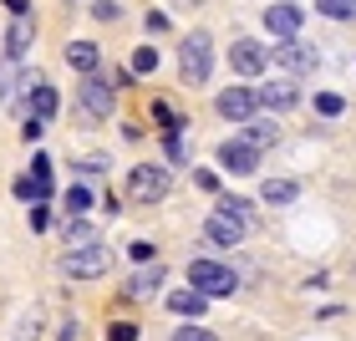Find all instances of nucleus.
Here are the masks:
<instances>
[{
    "instance_id": "nucleus-13",
    "label": "nucleus",
    "mask_w": 356,
    "mask_h": 341,
    "mask_svg": "<svg viewBox=\"0 0 356 341\" xmlns=\"http://www.w3.org/2000/svg\"><path fill=\"white\" fill-rule=\"evenodd\" d=\"M254 97H260V107L285 112V107H296V102H300V87H296V77H275V82H265Z\"/></svg>"
},
{
    "instance_id": "nucleus-39",
    "label": "nucleus",
    "mask_w": 356,
    "mask_h": 341,
    "mask_svg": "<svg viewBox=\"0 0 356 341\" xmlns=\"http://www.w3.org/2000/svg\"><path fill=\"white\" fill-rule=\"evenodd\" d=\"M67 6H72V0H67Z\"/></svg>"
},
{
    "instance_id": "nucleus-23",
    "label": "nucleus",
    "mask_w": 356,
    "mask_h": 341,
    "mask_svg": "<svg viewBox=\"0 0 356 341\" xmlns=\"http://www.w3.org/2000/svg\"><path fill=\"white\" fill-rule=\"evenodd\" d=\"M148 72H158V51L153 46H138L133 51V77H148Z\"/></svg>"
},
{
    "instance_id": "nucleus-5",
    "label": "nucleus",
    "mask_w": 356,
    "mask_h": 341,
    "mask_svg": "<svg viewBox=\"0 0 356 341\" xmlns=\"http://www.w3.org/2000/svg\"><path fill=\"white\" fill-rule=\"evenodd\" d=\"M188 290H199L204 301L229 296V290H234V270L219 265V260H193V265H188Z\"/></svg>"
},
{
    "instance_id": "nucleus-29",
    "label": "nucleus",
    "mask_w": 356,
    "mask_h": 341,
    "mask_svg": "<svg viewBox=\"0 0 356 341\" xmlns=\"http://www.w3.org/2000/svg\"><path fill=\"white\" fill-rule=\"evenodd\" d=\"M143 31H148V36H163V31H168V15H163V10H148V15H143Z\"/></svg>"
},
{
    "instance_id": "nucleus-4",
    "label": "nucleus",
    "mask_w": 356,
    "mask_h": 341,
    "mask_svg": "<svg viewBox=\"0 0 356 341\" xmlns=\"http://www.w3.org/2000/svg\"><path fill=\"white\" fill-rule=\"evenodd\" d=\"M112 102H118V92H112L107 77L87 72L82 87H76V107H82V122H107L112 118Z\"/></svg>"
},
{
    "instance_id": "nucleus-17",
    "label": "nucleus",
    "mask_w": 356,
    "mask_h": 341,
    "mask_svg": "<svg viewBox=\"0 0 356 341\" xmlns=\"http://www.w3.org/2000/svg\"><path fill=\"white\" fill-rule=\"evenodd\" d=\"M275 138H280V122H275V118H250V127H245L250 148H270Z\"/></svg>"
},
{
    "instance_id": "nucleus-14",
    "label": "nucleus",
    "mask_w": 356,
    "mask_h": 341,
    "mask_svg": "<svg viewBox=\"0 0 356 341\" xmlns=\"http://www.w3.org/2000/svg\"><path fill=\"white\" fill-rule=\"evenodd\" d=\"M31 41H36V21L31 15H10V31H6V56L21 61L31 51Z\"/></svg>"
},
{
    "instance_id": "nucleus-30",
    "label": "nucleus",
    "mask_w": 356,
    "mask_h": 341,
    "mask_svg": "<svg viewBox=\"0 0 356 341\" xmlns=\"http://www.w3.org/2000/svg\"><path fill=\"white\" fill-rule=\"evenodd\" d=\"M173 341H219V336L204 331V326H184V331H173Z\"/></svg>"
},
{
    "instance_id": "nucleus-22",
    "label": "nucleus",
    "mask_w": 356,
    "mask_h": 341,
    "mask_svg": "<svg viewBox=\"0 0 356 341\" xmlns=\"http://www.w3.org/2000/svg\"><path fill=\"white\" fill-rule=\"evenodd\" d=\"M316 10L331 21H356V0H316Z\"/></svg>"
},
{
    "instance_id": "nucleus-36",
    "label": "nucleus",
    "mask_w": 356,
    "mask_h": 341,
    "mask_svg": "<svg viewBox=\"0 0 356 341\" xmlns=\"http://www.w3.org/2000/svg\"><path fill=\"white\" fill-rule=\"evenodd\" d=\"M56 341H76V316H61V326H56Z\"/></svg>"
},
{
    "instance_id": "nucleus-21",
    "label": "nucleus",
    "mask_w": 356,
    "mask_h": 341,
    "mask_svg": "<svg viewBox=\"0 0 356 341\" xmlns=\"http://www.w3.org/2000/svg\"><path fill=\"white\" fill-rule=\"evenodd\" d=\"M168 306H173V311H178V316H193V321H199L209 301L199 296V290H178V296H168Z\"/></svg>"
},
{
    "instance_id": "nucleus-34",
    "label": "nucleus",
    "mask_w": 356,
    "mask_h": 341,
    "mask_svg": "<svg viewBox=\"0 0 356 341\" xmlns=\"http://www.w3.org/2000/svg\"><path fill=\"white\" fill-rule=\"evenodd\" d=\"M163 148H168V158H173V164H184V158H188V153H184V138H178V133H168V143H163Z\"/></svg>"
},
{
    "instance_id": "nucleus-16",
    "label": "nucleus",
    "mask_w": 356,
    "mask_h": 341,
    "mask_svg": "<svg viewBox=\"0 0 356 341\" xmlns=\"http://www.w3.org/2000/svg\"><path fill=\"white\" fill-rule=\"evenodd\" d=\"M15 199H26V204H46V199H51V178L21 173V178H15Z\"/></svg>"
},
{
    "instance_id": "nucleus-18",
    "label": "nucleus",
    "mask_w": 356,
    "mask_h": 341,
    "mask_svg": "<svg viewBox=\"0 0 356 341\" xmlns=\"http://www.w3.org/2000/svg\"><path fill=\"white\" fill-rule=\"evenodd\" d=\"M67 61H72V67L87 77V72H97V61H102V51H97L92 41H67Z\"/></svg>"
},
{
    "instance_id": "nucleus-7",
    "label": "nucleus",
    "mask_w": 356,
    "mask_h": 341,
    "mask_svg": "<svg viewBox=\"0 0 356 341\" xmlns=\"http://www.w3.org/2000/svg\"><path fill=\"white\" fill-rule=\"evenodd\" d=\"M275 67H285L290 77H305V72H316V67H321V51L290 36V41H280V46H275Z\"/></svg>"
},
{
    "instance_id": "nucleus-25",
    "label": "nucleus",
    "mask_w": 356,
    "mask_h": 341,
    "mask_svg": "<svg viewBox=\"0 0 356 341\" xmlns=\"http://www.w3.org/2000/svg\"><path fill=\"white\" fill-rule=\"evenodd\" d=\"M92 21H102V26L122 21V6H118V0H97V6H92Z\"/></svg>"
},
{
    "instance_id": "nucleus-32",
    "label": "nucleus",
    "mask_w": 356,
    "mask_h": 341,
    "mask_svg": "<svg viewBox=\"0 0 356 341\" xmlns=\"http://www.w3.org/2000/svg\"><path fill=\"white\" fill-rule=\"evenodd\" d=\"M31 230H51V209L46 204H31Z\"/></svg>"
},
{
    "instance_id": "nucleus-26",
    "label": "nucleus",
    "mask_w": 356,
    "mask_h": 341,
    "mask_svg": "<svg viewBox=\"0 0 356 341\" xmlns=\"http://www.w3.org/2000/svg\"><path fill=\"white\" fill-rule=\"evenodd\" d=\"M316 112H321V118H341V112H346V102H341L336 92H321V97H316Z\"/></svg>"
},
{
    "instance_id": "nucleus-10",
    "label": "nucleus",
    "mask_w": 356,
    "mask_h": 341,
    "mask_svg": "<svg viewBox=\"0 0 356 341\" xmlns=\"http://www.w3.org/2000/svg\"><path fill=\"white\" fill-rule=\"evenodd\" d=\"M219 168L224 173H254V168H260V148H250L245 138L219 143Z\"/></svg>"
},
{
    "instance_id": "nucleus-9",
    "label": "nucleus",
    "mask_w": 356,
    "mask_h": 341,
    "mask_svg": "<svg viewBox=\"0 0 356 341\" xmlns=\"http://www.w3.org/2000/svg\"><path fill=\"white\" fill-rule=\"evenodd\" d=\"M229 67L239 72V77H260L265 67H270V51L260 41H250V36H239L234 46H229Z\"/></svg>"
},
{
    "instance_id": "nucleus-28",
    "label": "nucleus",
    "mask_w": 356,
    "mask_h": 341,
    "mask_svg": "<svg viewBox=\"0 0 356 341\" xmlns=\"http://www.w3.org/2000/svg\"><path fill=\"white\" fill-rule=\"evenodd\" d=\"M107 168H112L107 153H92V158H82V164H76V173H107Z\"/></svg>"
},
{
    "instance_id": "nucleus-15",
    "label": "nucleus",
    "mask_w": 356,
    "mask_h": 341,
    "mask_svg": "<svg viewBox=\"0 0 356 341\" xmlns=\"http://www.w3.org/2000/svg\"><path fill=\"white\" fill-rule=\"evenodd\" d=\"M61 245H67V250H87V245H97V230L82 214H72L67 224H61Z\"/></svg>"
},
{
    "instance_id": "nucleus-33",
    "label": "nucleus",
    "mask_w": 356,
    "mask_h": 341,
    "mask_svg": "<svg viewBox=\"0 0 356 341\" xmlns=\"http://www.w3.org/2000/svg\"><path fill=\"white\" fill-rule=\"evenodd\" d=\"M127 255H133V260H138V265H153V255H158V250L148 245V239H138V245H133V250H127Z\"/></svg>"
},
{
    "instance_id": "nucleus-6",
    "label": "nucleus",
    "mask_w": 356,
    "mask_h": 341,
    "mask_svg": "<svg viewBox=\"0 0 356 341\" xmlns=\"http://www.w3.org/2000/svg\"><path fill=\"white\" fill-rule=\"evenodd\" d=\"M214 112L229 118V122H250L254 112H260V97H254V87H224L214 97Z\"/></svg>"
},
{
    "instance_id": "nucleus-2",
    "label": "nucleus",
    "mask_w": 356,
    "mask_h": 341,
    "mask_svg": "<svg viewBox=\"0 0 356 341\" xmlns=\"http://www.w3.org/2000/svg\"><path fill=\"white\" fill-rule=\"evenodd\" d=\"M168 189H173V173L163 164H138L127 173V199L133 204H158V199H168Z\"/></svg>"
},
{
    "instance_id": "nucleus-35",
    "label": "nucleus",
    "mask_w": 356,
    "mask_h": 341,
    "mask_svg": "<svg viewBox=\"0 0 356 341\" xmlns=\"http://www.w3.org/2000/svg\"><path fill=\"white\" fill-rule=\"evenodd\" d=\"M41 127H46L41 118H26V122H21V138H26V143H36V138H41Z\"/></svg>"
},
{
    "instance_id": "nucleus-1",
    "label": "nucleus",
    "mask_w": 356,
    "mask_h": 341,
    "mask_svg": "<svg viewBox=\"0 0 356 341\" xmlns=\"http://www.w3.org/2000/svg\"><path fill=\"white\" fill-rule=\"evenodd\" d=\"M209 72H214V41H209V31H188L178 46V77L188 87H204Z\"/></svg>"
},
{
    "instance_id": "nucleus-37",
    "label": "nucleus",
    "mask_w": 356,
    "mask_h": 341,
    "mask_svg": "<svg viewBox=\"0 0 356 341\" xmlns=\"http://www.w3.org/2000/svg\"><path fill=\"white\" fill-rule=\"evenodd\" d=\"M214 209H229V214H250V204H245V199H219Z\"/></svg>"
},
{
    "instance_id": "nucleus-38",
    "label": "nucleus",
    "mask_w": 356,
    "mask_h": 341,
    "mask_svg": "<svg viewBox=\"0 0 356 341\" xmlns=\"http://www.w3.org/2000/svg\"><path fill=\"white\" fill-rule=\"evenodd\" d=\"M6 10L10 15H31V0H6Z\"/></svg>"
},
{
    "instance_id": "nucleus-27",
    "label": "nucleus",
    "mask_w": 356,
    "mask_h": 341,
    "mask_svg": "<svg viewBox=\"0 0 356 341\" xmlns=\"http://www.w3.org/2000/svg\"><path fill=\"white\" fill-rule=\"evenodd\" d=\"M107 341H138V326H133V321H112V326H107Z\"/></svg>"
},
{
    "instance_id": "nucleus-8",
    "label": "nucleus",
    "mask_w": 356,
    "mask_h": 341,
    "mask_svg": "<svg viewBox=\"0 0 356 341\" xmlns=\"http://www.w3.org/2000/svg\"><path fill=\"white\" fill-rule=\"evenodd\" d=\"M204 235L214 239V245H239V239L250 235V214H229V209H214L204 224Z\"/></svg>"
},
{
    "instance_id": "nucleus-20",
    "label": "nucleus",
    "mask_w": 356,
    "mask_h": 341,
    "mask_svg": "<svg viewBox=\"0 0 356 341\" xmlns=\"http://www.w3.org/2000/svg\"><path fill=\"white\" fill-rule=\"evenodd\" d=\"M15 87H21V61L0 56V107H10V97H15Z\"/></svg>"
},
{
    "instance_id": "nucleus-12",
    "label": "nucleus",
    "mask_w": 356,
    "mask_h": 341,
    "mask_svg": "<svg viewBox=\"0 0 356 341\" xmlns=\"http://www.w3.org/2000/svg\"><path fill=\"white\" fill-rule=\"evenodd\" d=\"M163 280H168V270L153 260V265H138V275H133L122 290H127V301H153L158 290H163Z\"/></svg>"
},
{
    "instance_id": "nucleus-11",
    "label": "nucleus",
    "mask_w": 356,
    "mask_h": 341,
    "mask_svg": "<svg viewBox=\"0 0 356 341\" xmlns=\"http://www.w3.org/2000/svg\"><path fill=\"white\" fill-rule=\"evenodd\" d=\"M300 21H305V10H300V6H290V0H280V6H270V10H265V31H270L275 41L300 36Z\"/></svg>"
},
{
    "instance_id": "nucleus-40",
    "label": "nucleus",
    "mask_w": 356,
    "mask_h": 341,
    "mask_svg": "<svg viewBox=\"0 0 356 341\" xmlns=\"http://www.w3.org/2000/svg\"><path fill=\"white\" fill-rule=\"evenodd\" d=\"M21 341H26V336H21Z\"/></svg>"
},
{
    "instance_id": "nucleus-24",
    "label": "nucleus",
    "mask_w": 356,
    "mask_h": 341,
    "mask_svg": "<svg viewBox=\"0 0 356 341\" xmlns=\"http://www.w3.org/2000/svg\"><path fill=\"white\" fill-rule=\"evenodd\" d=\"M87 209H92V193L82 184H72L67 189V214H87Z\"/></svg>"
},
{
    "instance_id": "nucleus-31",
    "label": "nucleus",
    "mask_w": 356,
    "mask_h": 341,
    "mask_svg": "<svg viewBox=\"0 0 356 341\" xmlns=\"http://www.w3.org/2000/svg\"><path fill=\"white\" fill-rule=\"evenodd\" d=\"M193 184L209 189V193H219V173H214V168H193Z\"/></svg>"
},
{
    "instance_id": "nucleus-19",
    "label": "nucleus",
    "mask_w": 356,
    "mask_h": 341,
    "mask_svg": "<svg viewBox=\"0 0 356 341\" xmlns=\"http://www.w3.org/2000/svg\"><path fill=\"white\" fill-rule=\"evenodd\" d=\"M296 193H300V184H290V178H265L260 199L265 204H296Z\"/></svg>"
},
{
    "instance_id": "nucleus-3",
    "label": "nucleus",
    "mask_w": 356,
    "mask_h": 341,
    "mask_svg": "<svg viewBox=\"0 0 356 341\" xmlns=\"http://www.w3.org/2000/svg\"><path fill=\"white\" fill-rule=\"evenodd\" d=\"M112 270V250L97 239V245H87V250H67L61 255V275L67 280H102V275Z\"/></svg>"
}]
</instances>
